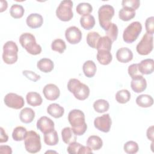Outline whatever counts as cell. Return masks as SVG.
<instances>
[{
	"instance_id": "cell-36",
	"label": "cell",
	"mask_w": 154,
	"mask_h": 154,
	"mask_svg": "<svg viewBox=\"0 0 154 154\" xmlns=\"http://www.w3.org/2000/svg\"><path fill=\"white\" fill-rule=\"evenodd\" d=\"M25 13L23 7L19 4H15L11 5L10 9V14L11 17L14 19L21 18Z\"/></svg>"
},
{
	"instance_id": "cell-5",
	"label": "cell",
	"mask_w": 154,
	"mask_h": 154,
	"mask_svg": "<svg viewBox=\"0 0 154 154\" xmlns=\"http://www.w3.org/2000/svg\"><path fill=\"white\" fill-rule=\"evenodd\" d=\"M114 15V8L109 4H105L98 10V19L100 26L106 31L111 23V19Z\"/></svg>"
},
{
	"instance_id": "cell-16",
	"label": "cell",
	"mask_w": 154,
	"mask_h": 154,
	"mask_svg": "<svg viewBox=\"0 0 154 154\" xmlns=\"http://www.w3.org/2000/svg\"><path fill=\"white\" fill-rule=\"evenodd\" d=\"M138 67L140 72L143 75L151 74L154 70V61L152 58L144 59L138 64Z\"/></svg>"
},
{
	"instance_id": "cell-15",
	"label": "cell",
	"mask_w": 154,
	"mask_h": 154,
	"mask_svg": "<svg viewBox=\"0 0 154 154\" xmlns=\"http://www.w3.org/2000/svg\"><path fill=\"white\" fill-rule=\"evenodd\" d=\"M131 87L134 92L137 93H141L144 91L147 87L146 79L143 77V76H140L132 79L131 82Z\"/></svg>"
},
{
	"instance_id": "cell-44",
	"label": "cell",
	"mask_w": 154,
	"mask_h": 154,
	"mask_svg": "<svg viewBox=\"0 0 154 154\" xmlns=\"http://www.w3.org/2000/svg\"><path fill=\"white\" fill-rule=\"evenodd\" d=\"M145 28L146 32L153 35L154 33V17L151 16L146 20Z\"/></svg>"
},
{
	"instance_id": "cell-7",
	"label": "cell",
	"mask_w": 154,
	"mask_h": 154,
	"mask_svg": "<svg viewBox=\"0 0 154 154\" xmlns=\"http://www.w3.org/2000/svg\"><path fill=\"white\" fill-rule=\"evenodd\" d=\"M73 2L70 0L62 1L56 10V16L61 21L67 22L73 16Z\"/></svg>"
},
{
	"instance_id": "cell-38",
	"label": "cell",
	"mask_w": 154,
	"mask_h": 154,
	"mask_svg": "<svg viewBox=\"0 0 154 154\" xmlns=\"http://www.w3.org/2000/svg\"><path fill=\"white\" fill-rule=\"evenodd\" d=\"M52 50L58 52L60 54H62L66 49V45L65 42L60 38L54 40L51 44Z\"/></svg>"
},
{
	"instance_id": "cell-2",
	"label": "cell",
	"mask_w": 154,
	"mask_h": 154,
	"mask_svg": "<svg viewBox=\"0 0 154 154\" xmlns=\"http://www.w3.org/2000/svg\"><path fill=\"white\" fill-rule=\"evenodd\" d=\"M69 91L73 93L75 97L79 100L86 99L90 94V88L81 81L75 78H71L67 83Z\"/></svg>"
},
{
	"instance_id": "cell-32",
	"label": "cell",
	"mask_w": 154,
	"mask_h": 154,
	"mask_svg": "<svg viewBox=\"0 0 154 154\" xmlns=\"http://www.w3.org/2000/svg\"><path fill=\"white\" fill-rule=\"evenodd\" d=\"M94 110L99 113H103L107 111L109 108L108 102L105 99H98L93 103Z\"/></svg>"
},
{
	"instance_id": "cell-33",
	"label": "cell",
	"mask_w": 154,
	"mask_h": 154,
	"mask_svg": "<svg viewBox=\"0 0 154 154\" xmlns=\"http://www.w3.org/2000/svg\"><path fill=\"white\" fill-rule=\"evenodd\" d=\"M27 131L25 128L23 126H17L15 128L12 133V138L14 141H20L25 139Z\"/></svg>"
},
{
	"instance_id": "cell-37",
	"label": "cell",
	"mask_w": 154,
	"mask_h": 154,
	"mask_svg": "<svg viewBox=\"0 0 154 154\" xmlns=\"http://www.w3.org/2000/svg\"><path fill=\"white\" fill-rule=\"evenodd\" d=\"M100 38V35L98 32L95 31L90 32L87 35V43L89 46L92 48L96 49V46Z\"/></svg>"
},
{
	"instance_id": "cell-34",
	"label": "cell",
	"mask_w": 154,
	"mask_h": 154,
	"mask_svg": "<svg viewBox=\"0 0 154 154\" xmlns=\"http://www.w3.org/2000/svg\"><path fill=\"white\" fill-rule=\"evenodd\" d=\"M76 11L79 15L83 16L90 14L93 11V7L88 2H81L77 5Z\"/></svg>"
},
{
	"instance_id": "cell-27",
	"label": "cell",
	"mask_w": 154,
	"mask_h": 154,
	"mask_svg": "<svg viewBox=\"0 0 154 154\" xmlns=\"http://www.w3.org/2000/svg\"><path fill=\"white\" fill-rule=\"evenodd\" d=\"M96 58L97 61L102 65L109 64L112 60V54L110 51H97Z\"/></svg>"
},
{
	"instance_id": "cell-18",
	"label": "cell",
	"mask_w": 154,
	"mask_h": 154,
	"mask_svg": "<svg viewBox=\"0 0 154 154\" xmlns=\"http://www.w3.org/2000/svg\"><path fill=\"white\" fill-rule=\"evenodd\" d=\"M26 23L27 25L31 28H38L42 25L43 19L42 16L40 14L31 13L26 17Z\"/></svg>"
},
{
	"instance_id": "cell-3",
	"label": "cell",
	"mask_w": 154,
	"mask_h": 154,
	"mask_svg": "<svg viewBox=\"0 0 154 154\" xmlns=\"http://www.w3.org/2000/svg\"><path fill=\"white\" fill-rule=\"evenodd\" d=\"M19 42L21 46L30 54L36 55L42 52V47L37 44L35 38L29 32H25L20 35Z\"/></svg>"
},
{
	"instance_id": "cell-21",
	"label": "cell",
	"mask_w": 154,
	"mask_h": 154,
	"mask_svg": "<svg viewBox=\"0 0 154 154\" xmlns=\"http://www.w3.org/2000/svg\"><path fill=\"white\" fill-rule=\"evenodd\" d=\"M37 66L40 71L44 73H48L54 69V64L51 59L43 58L37 62Z\"/></svg>"
},
{
	"instance_id": "cell-31",
	"label": "cell",
	"mask_w": 154,
	"mask_h": 154,
	"mask_svg": "<svg viewBox=\"0 0 154 154\" xmlns=\"http://www.w3.org/2000/svg\"><path fill=\"white\" fill-rule=\"evenodd\" d=\"M58 136L57 131H53L44 134V142L48 146H55L58 143Z\"/></svg>"
},
{
	"instance_id": "cell-1",
	"label": "cell",
	"mask_w": 154,
	"mask_h": 154,
	"mask_svg": "<svg viewBox=\"0 0 154 154\" xmlns=\"http://www.w3.org/2000/svg\"><path fill=\"white\" fill-rule=\"evenodd\" d=\"M68 120L76 135L81 136L85 132L87 125L84 113L82 111L76 109L70 111L68 114Z\"/></svg>"
},
{
	"instance_id": "cell-39",
	"label": "cell",
	"mask_w": 154,
	"mask_h": 154,
	"mask_svg": "<svg viewBox=\"0 0 154 154\" xmlns=\"http://www.w3.org/2000/svg\"><path fill=\"white\" fill-rule=\"evenodd\" d=\"M105 31L106 34V36L109 38L112 42L117 40L118 35V27L115 23H111Z\"/></svg>"
},
{
	"instance_id": "cell-28",
	"label": "cell",
	"mask_w": 154,
	"mask_h": 154,
	"mask_svg": "<svg viewBox=\"0 0 154 154\" xmlns=\"http://www.w3.org/2000/svg\"><path fill=\"white\" fill-rule=\"evenodd\" d=\"M112 42L107 36L100 37L98 41L96 49L97 51H110L112 47Z\"/></svg>"
},
{
	"instance_id": "cell-25",
	"label": "cell",
	"mask_w": 154,
	"mask_h": 154,
	"mask_svg": "<svg viewBox=\"0 0 154 154\" xmlns=\"http://www.w3.org/2000/svg\"><path fill=\"white\" fill-rule=\"evenodd\" d=\"M82 70L85 76L88 78H92L94 76L97 68L94 61L91 60H87L84 63L82 66Z\"/></svg>"
},
{
	"instance_id": "cell-41",
	"label": "cell",
	"mask_w": 154,
	"mask_h": 154,
	"mask_svg": "<svg viewBox=\"0 0 154 154\" xmlns=\"http://www.w3.org/2000/svg\"><path fill=\"white\" fill-rule=\"evenodd\" d=\"M128 74L131 77L132 79L137 78L140 76H143V75L138 70V64H132L130 65L128 69Z\"/></svg>"
},
{
	"instance_id": "cell-23",
	"label": "cell",
	"mask_w": 154,
	"mask_h": 154,
	"mask_svg": "<svg viewBox=\"0 0 154 154\" xmlns=\"http://www.w3.org/2000/svg\"><path fill=\"white\" fill-rule=\"evenodd\" d=\"M28 104L32 106H37L42 103L43 99L40 94L37 92H29L26 96Z\"/></svg>"
},
{
	"instance_id": "cell-13",
	"label": "cell",
	"mask_w": 154,
	"mask_h": 154,
	"mask_svg": "<svg viewBox=\"0 0 154 154\" xmlns=\"http://www.w3.org/2000/svg\"><path fill=\"white\" fill-rule=\"evenodd\" d=\"M43 93L46 99L49 100H55L59 97L60 91L56 85L54 84H48L44 87Z\"/></svg>"
},
{
	"instance_id": "cell-12",
	"label": "cell",
	"mask_w": 154,
	"mask_h": 154,
	"mask_svg": "<svg viewBox=\"0 0 154 154\" xmlns=\"http://www.w3.org/2000/svg\"><path fill=\"white\" fill-rule=\"evenodd\" d=\"M65 37L69 43L75 45L81 40L82 32L76 26H72L66 29Z\"/></svg>"
},
{
	"instance_id": "cell-10",
	"label": "cell",
	"mask_w": 154,
	"mask_h": 154,
	"mask_svg": "<svg viewBox=\"0 0 154 154\" xmlns=\"http://www.w3.org/2000/svg\"><path fill=\"white\" fill-rule=\"evenodd\" d=\"M4 101L7 106L16 109L22 108L25 104L23 98L21 96L13 93L7 94L4 97Z\"/></svg>"
},
{
	"instance_id": "cell-4",
	"label": "cell",
	"mask_w": 154,
	"mask_h": 154,
	"mask_svg": "<svg viewBox=\"0 0 154 154\" xmlns=\"http://www.w3.org/2000/svg\"><path fill=\"white\" fill-rule=\"evenodd\" d=\"M24 145L28 152L31 153L38 152L42 147L40 135L34 131H28L24 139Z\"/></svg>"
},
{
	"instance_id": "cell-30",
	"label": "cell",
	"mask_w": 154,
	"mask_h": 154,
	"mask_svg": "<svg viewBox=\"0 0 154 154\" xmlns=\"http://www.w3.org/2000/svg\"><path fill=\"white\" fill-rule=\"evenodd\" d=\"M135 10L128 7H123L119 12V17L122 20L129 21L135 17Z\"/></svg>"
},
{
	"instance_id": "cell-42",
	"label": "cell",
	"mask_w": 154,
	"mask_h": 154,
	"mask_svg": "<svg viewBox=\"0 0 154 154\" xmlns=\"http://www.w3.org/2000/svg\"><path fill=\"white\" fill-rule=\"evenodd\" d=\"M122 5L123 7H128L135 10L140 7V1L139 0H123Z\"/></svg>"
},
{
	"instance_id": "cell-6",
	"label": "cell",
	"mask_w": 154,
	"mask_h": 154,
	"mask_svg": "<svg viewBox=\"0 0 154 154\" xmlns=\"http://www.w3.org/2000/svg\"><path fill=\"white\" fill-rule=\"evenodd\" d=\"M18 47L15 42L13 41L7 42L3 46L2 60L7 64L15 63L18 58Z\"/></svg>"
},
{
	"instance_id": "cell-29",
	"label": "cell",
	"mask_w": 154,
	"mask_h": 154,
	"mask_svg": "<svg viewBox=\"0 0 154 154\" xmlns=\"http://www.w3.org/2000/svg\"><path fill=\"white\" fill-rule=\"evenodd\" d=\"M81 26L87 30L92 29L95 25V19L91 14L83 16L80 18Z\"/></svg>"
},
{
	"instance_id": "cell-48",
	"label": "cell",
	"mask_w": 154,
	"mask_h": 154,
	"mask_svg": "<svg viewBox=\"0 0 154 154\" xmlns=\"http://www.w3.org/2000/svg\"><path fill=\"white\" fill-rule=\"evenodd\" d=\"M153 126H150L146 132V135H147V137L149 140H151L152 141H153Z\"/></svg>"
},
{
	"instance_id": "cell-35",
	"label": "cell",
	"mask_w": 154,
	"mask_h": 154,
	"mask_svg": "<svg viewBox=\"0 0 154 154\" xmlns=\"http://www.w3.org/2000/svg\"><path fill=\"white\" fill-rule=\"evenodd\" d=\"M131 99L130 92L126 89L119 90L116 94V99L117 102L120 103H126Z\"/></svg>"
},
{
	"instance_id": "cell-11",
	"label": "cell",
	"mask_w": 154,
	"mask_h": 154,
	"mask_svg": "<svg viewBox=\"0 0 154 154\" xmlns=\"http://www.w3.org/2000/svg\"><path fill=\"white\" fill-rule=\"evenodd\" d=\"M112 121L109 114H103L94 119V125L98 130L103 132H108L110 130Z\"/></svg>"
},
{
	"instance_id": "cell-19",
	"label": "cell",
	"mask_w": 154,
	"mask_h": 154,
	"mask_svg": "<svg viewBox=\"0 0 154 154\" xmlns=\"http://www.w3.org/2000/svg\"><path fill=\"white\" fill-rule=\"evenodd\" d=\"M48 113L55 119L61 117L64 113V109L63 106L56 103L50 104L47 108Z\"/></svg>"
},
{
	"instance_id": "cell-46",
	"label": "cell",
	"mask_w": 154,
	"mask_h": 154,
	"mask_svg": "<svg viewBox=\"0 0 154 154\" xmlns=\"http://www.w3.org/2000/svg\"><path fill=\"white\" fill-rule=\"evenodd\" d=\"M0 153H7L11 154L12 153V149L11 147L7 145H1L0 146Z\"/></svg>"
},
{
	"instance_id": "cell-40",
	"label": "cell",
	"mask_w": 154,
	"mask_h": 154,
	"mask_svg": "<svg viewBox=\"0 0 154 154\" xmlns=\"http://www.w3.org/2000/svg\"><path fill=\"white\" fill-rule=\"evenodd\" d=\"M124 150L128 154L136 153L139 149L138 144L134 141H129L124 144Z\"/></svg>"
},
{
	"instance_id": "cell-20",
	"label": "cell",
	"mask_w": 154,
	"mask_h": 154,
	"mask_svg": "<svg viewBox=\"0 0 154 154\" xmlns=\"http://www.w3.org/2000/svg\"><path fill=\"white\" fill-rule=\"evenodd\" d=\"M35 117L34 111L30 108H24L19 114V118L22 122L24 123H30Z\"/></svg>"
},
{
	"instance_id": "cell-9",
	"label": "cell",
	"mask_w": 154,
	"mask_h": 154,
	"mask_svg": "<svg viewBox=\"0 0 154 154\" xmlns=\"http://www.w3.org/2000/svg\"><path fill=\"white\" fill-rule=\"evenodd\" d=\"M153 35L146 32L136 46V50L137 52L141 55H146L149 54L153 50Z\"/></svg>"
},
{
	"instance_id": "cell-22",
	"label": "cell",
	"mask_w": 154,
	"mask_h": 154,
	"mask_svg": "<svg viewBox=\"0 0 154 154\" xmlns=\"http://www.w3.org/2000/svg\"><path fill=\"white\" fill-rule=\"evenodd\" d=\"M61 137L64 143L68 144L76 140V135L70 127H66L63 129L61 131Z\"/></svg>"
},
{
	"instance_id": "cell-50",
	"label": "cell",
	"mask_w": 154,
	"mask_h": 154,
	"mask_svg": "<svg viewBox=\"0 0 154 154\" xmlns=\"http://www.w3.org/2000/svg\"><path fill=\"white\" fill-rule=\"evenodd\" d=\"M8 4L7 2L6 1L4 0H1V12H3L4 11H5L6 9L7 8Z\"/></svg>"
},
{
	"instance_id": "cell-8",
	"label": "cell",
	"mask_w": 154,
	"mask_h": 154,
	"mask_svg": "<svg viewBox=\"0 0 154 154\" xmlns=\"http://www.w3.org/2000/svg\"><path fill=\"white\" fill-rule=\"evenodd\" d=\"M142 31V25L138 21L130 23L124 30L123 39L127 43H132L135 42Z\"/></svg>"
},
{
	"instance_id": "cell-45",
	"label": "cell",
	"mask_w": 154,
	"mask_h": 154,
	"mask_svg": "<svg viewBox=\"0 0 154 154\" xmlns=\"http://www.w3.org/2000/svg\"><path fill=\"white\" fill-rule=\"evenodd\" d=\"M22 74L28 79L33 81V82H36L38 80L40 79V76L35 73V72L31 71V70H25L22 72Z\"/></svg>"
},
{
	"instance_id": "cell-47",
	"label": "cell",
	"mask_w": 154,
	"mask_h": 154,
	"mask_svg": "<svg viewBox=\"0 0 154 154\" xmlns=\"http://www.w3.org/2000/svg\"><path fill=\"white\" fill-rule=\"evenodd\" d=\"M0 130H1V135H0V143H5L8 141V137L7 135L6 132H5V131L4 130V129L1 127L0 128Z\"/></svg>"
},
{
	"instance_id": "cell-49",
	"label": "cell",
	"mask_w": 154,
	"mask_h": 154,
	"mask_svg": "<svg viewBox=\"0 0 154 154\" xmlns=\"http://www.w3.org/2000/svg\"><path fill=\"white\" fill-rule=\"evenodd\" d=\"M84 153H93L92 149H91L87 146H84L82 145V146L81 147V148L80 149V150L79 151L78 154H84Z\"/></svg>"
},
{
	"instance_id": "cell-26",
	"label": "cell",
	"mask_w": 154,
	"mask_h": 154,
	"mask_svg": "<svg viewBox=\"0 0 154 154\" xmlns=\"http://www.w3.org/2000/svg\"><path fill=\"white\" fill-rule=\"evenodd\" d=\"M136 103L140 107L148 108L153 103V99L150 95L141 94L136 99Z\"/></svg>"
},
{
	"instance_id": "cell-43",
	"label": "cell",
	"mask_w": 154,
	"mask_h": 154,
	"mask_svg": "<svg viewBox=\"0 0 154 154\" xmlns=\"http://www.w3.org/2000/svg\"><path fill=\"white\" fill-rule=\"evenodd\" d=\"M82 146V145L79 143H77L76 141L72 142L70 143L69 146L67 147V152L70 154H78L79 151Z\"/></svg>"
},
{
	"instance_id": "cell-17",
	"label": "cell",
	"mask_w": 154,
	"mask_h": 154,
	"mask_svg": "<svg viewBox=\"0 0 154 154\" xmlns=\"http://www.w3.org/2000/svg\"><path fill=\"white\" fill-rule=\"evenodd\" d=\"M117 60L123 63H126L131 61L133 58V53L132 51L128 48H121L116 52Z\"/></svg>"
},
{
	"instance_id": "cell-14",
	"label": "cell",
	"mask_w": 154,
	"mask_h": 154,
	"mask_svg": "<svg viewBox=\"0 0 154 154\" xmlns=\"http://www.w3.org/2000/svg\"><path fill=\"white\" fill-rule=\"evenodd\" d=\"M37 128L42 133L46 134L54 129V122L50 118L42 116L37 122Z\"/></svg>"
},
{
	"instance_id": "cell-24",
	"label": "cell",
	"mask_w": 154,
	"mask_h": 154,
	"mask_svg": "<svg viewBox=\"0 0 154 154\" xmlns=\"http://www.w3.org/2000/svg\"><path fill=\"white\" fill-rule=\"evenodd\" d=\"M86 144L93 150H99L103 146V141L100 137L97 135L90 136L86 142Z\"/></svg>"
}]
</instances>
